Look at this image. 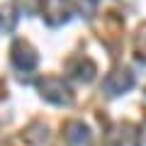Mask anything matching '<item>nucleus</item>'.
I'll return each instance as SVG.
<instances>
[{
    "label": "nucleus",
    "instance_id": "5",
    "mask_svg": "<svg viewBox=\"0 0 146 146\" xmlns=\"http://www.w3.org/2000/svg\"><path fill=\"white\" fill-rule=\"evenodd\" d=\"M46 22L49 25H61L68 20V0H46Z\"/></svg>",
    "mask_w": 146,
    "mask_h": 146
},
{
    "label": "nucleus",
    "instance_id": "3",
    "mask_svg": "<svg viewBox=\"0 0 146 146\" xmlns=\"http://www.w3.org/2000/svg\"><path fill=\"white\" fill-rule=\"evenodd\" d=\"M12 61H15L17 68H22V71H29V68L36 66V54H34V49H32L29 44L17 42L15 46H12Z\"/></svg>",
    "mask_w": 146,
    "mask_h": 146
},
{
    "label": "nucleus",
    "instance_id": "7",
    "mask_svg": "<svg viewBox=\"0 0 146 146\" xmlns=\"http://www.w3.org/2000/svg\"><path fill=\"white\" fill-rule=\"evenodd\" d=\"M141 139L146 141V122H144V129H141Z\"/></svg>",
    "mask_w": 146,
    "mask_h": 146
},
{
    "label": "nucleus",
    "instance_id": "4",
    "mask_svg": "<svg viewBox=\"0 0 146 146\" xmlns=\"http://www.w3.org/2000/svg\"><path fill=\"white\" fill-rule=\"evenodd\" d=\"M63 134H66V141L71 146H85L88 139H90V131H88V127L83 122H68Z\"/></svg>",
    "mask_w": 146,
    "mask_h": 146
},
{
    "label": "nucleus",
    "instance_id": "2",
    "mask_svg": "<svg viewBox=\"0 0 146 146\" xmlns=\"http://www.w3.org/2000/svg\"><path fill=\"white\" fill-rule=\"evenodd\" d=\"M131 83H134V78H131L129 71H112L102 80V88L107 95H119V93H127L131 88Z\"/></svg>",
    "mask_w": 146,
    "mask_h": 146
},
{
    "label": "nucleus",
    "instance_id": "6",
    "mask_svg": "<svg viewBox=\"0 0 146 146\" xmlns=\"http://www.w3.org/2000/svg\"><path fill=\"white\" fill-rule=\"evenodd\" d=\"M73 76H76V78H80V80H93V76H95V63L88 61V58H80Z\"/></svg>",
    "mask_w": 146,
    "mask_h": 146
},
{
    "label": "nucleus",
    "instance_id": "1",
    "mask_svg": "<svg viewBox=\"0 0 146 146\" xmlns=\"http://www.w3.org/2000/svg\"><path fill=\"white\" fill-rule=\"evenodd\" d=\"M42 95L54 105H68L71 102V90H68V85L61 78H56V76H49V78L42 80Z\"/></svg>",
    "mask_w": 146,
    "mask_h": 146
}]
</instances>
